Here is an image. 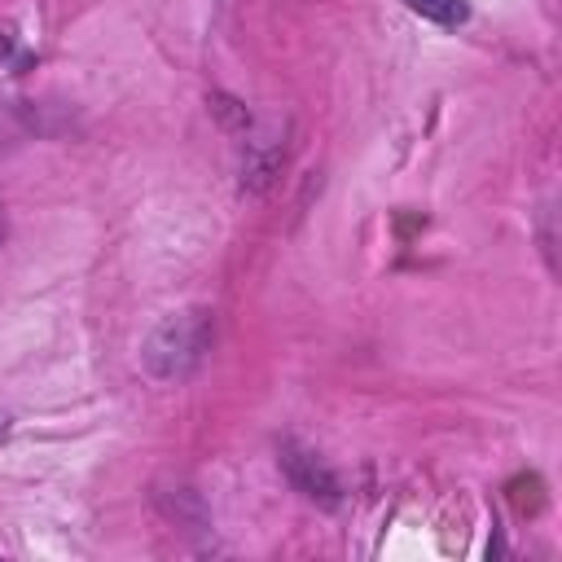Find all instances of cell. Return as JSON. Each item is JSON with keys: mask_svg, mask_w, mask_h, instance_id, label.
<instances>
[{"mask_svg": "<svg viewBox=\"0 0 562 562\" xmlns=\"http://www.w3.org/2000/svg\"><path fill=\"white\" fill-rule=\"evenodd\" d=\"M211 351V312L206 307H184L162 316L145 342H140V364L158 382H184L198 373V364Z\"/></svg>", "mask_w": 562, "mask_h": 562, "instance_id": "obj_1", "label": "cell"}, {"mask_svg": "<svg viewBox=\"0 0 562 562\" xmlns=\"http://www.w3.org/2000/svg\"><path fill=\"white\" fill-rule=\"evenodd\" d=\"M408 13L435 22V26H461L470 18V4L465 0H404Z\"/></svg>", "mask_w": 562, "mask_h": 562, "instance_id": "obj_5", "label": "cell"}, {"mask_svg": "<svg viewBox=\"0 0 562 562\" xmlns=\"http://www.w3.org/2000/svg\"><path fill=\"white\" fill-rule=\"evenodd\" d=\"M158 505H162V514L180 527V531H211V518H206V505H202V496L193 492V487H167V492H158Z\"/></svg>", "mask_w": 562, "mask_h": 562, "instance_id": "obj_4", "label": "cell"}, {"mask_svg": "<svg viewBox=\"0 0 562 562\" xmlns=\"http://www.w3.org/2000/svg\"><path fill=\"white\" fill-rule=\"evenodd\" d=\"M0 435H9V417L4 413H0Z\"/></svg>", "mask_w": 562, "mask_h": 562, "instance_id": "obj_7", "label": "cell"}, {"mask_svg": "<svg viewBox=\"0 0 562 562\" xmlns=\"http://www.w3.org/2000/svg\"><path fill=\"white\" fill-rule=\"evenodd\" d=\"M206 105L215 110V119H220L228 132H237V136H246V132H250V114H246V105H241V101H233V97H224V92H211V97H206Z\"/></svg>", "mask_w": 562, "mask_h": 562, "instance_id": "obj_6", "label": "cell"}, {"mask_svg": "<svg viewBox=\"0 0 562 562\" xmlns=\"http://www.w3.org/2000/svg\"><path fill=\"white\" fill-rule=\"evenodd\" d=\"M281 158H285V140L277 136H263V140H246V158H241V184L250 193L268 189L272 176L281 171Z\"/></svg>", "mask_w": 562, "mask_h": 562, "instance_id": "obj_3", "label": "cell"}, {"mask_svg": "<svg viewBox=\"0 0 562 562\" xmlns=\"http://www.w3.org/2000/svg\"><path fill=\"white\" fill-rule=\"evenodd\" d=\"M277 461H281L285 479L294 483V492H303L307 501H316V505H325V509L342 505V483H338V474H334L312 448H303V443H294V439H281V443H277Z\"/></svg>", "mask_w": 562, "mask_h": 562, "instance_id": "obj_2", "label": "cell"}]
</instances>
